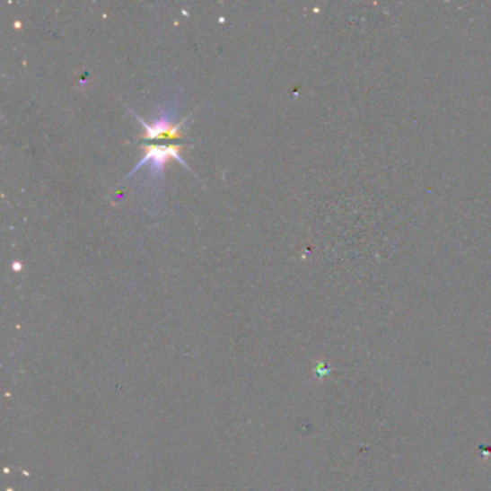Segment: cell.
<instances>
[{"label": "cell", "instance_id": "1", "mask_svg": "<svg viewBox=\"0 0 491 491\" xmlns=\"http://www.w3.org/2000/svg\"><path fill=\"white\" fill-rule=\"evenodd\" d=\"M133 116L145 127L143 140H159L161 137L180 138L183 136V127L186 126V120H188V118H185L180 123L175 124L176 117H178V106H176L175 100L162 104L157 109L153 121L150 124L140 118L137 114L133 113Z\"/></svg>", "mask_w": 491, "mask_h": 491}, {"label": "cell", "instance_id": "2", "mask_svg": "<svg viewBox=\"0 0 491 491\" xmlns=\"http://www.w3.org/2000/svg\"><path fill=\"white\" fill-rule=\"evenodd\" d=\"M143 150H145V157L142 162H138L136 164V168L126 176V179H130L135 175L138 169L143 168L145 164H149V176L153 180H161L163 178L164 166L168 163L169 159H175L179 163L185 166L188 171L192 173L188 164L185 163L179 152L182 149L183 145H171V146H159V145H143Z\"/></svg>", "mask_w": 491, "mask_h": 491}]
</instances>
